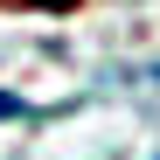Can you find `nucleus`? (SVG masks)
I'll list each match as a JSON object with an SVG mask.
<instances>
[{"instance_id":"obj_1","label":"nucleus","mask_w":160,"mask_h":160,"mask_svg":"<svg viewBox=\"0 0 160 160\" xmlns=\"http://www.w3.org/2000/svg\"><path fill=\"white\" fill-rule=\"evenodd\" d=\"M0 118H28V104H21V98H0Z\"/></svg>"},{"instance_id":"obj_2","label":"nucleus","mask_w":160,"mask_h":160,"mask_svg":"<svg viewBox=\"0 0 160 160\" xmlns=\"http://www.w3.org/2000/svg\"><path fill=\"white\" fill-rule=\"evenodd\" d=\"M35 7H77V0H35Z\"/></svg>"}]
</instances>
